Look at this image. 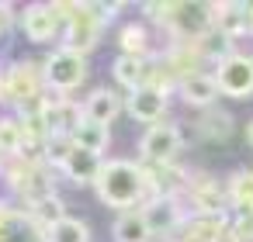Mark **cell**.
I'll list each match as a JSON object with an SVG mask.
<instances>
[{
    "label": "cell",
    "instance_id": "cell-21",
    "mask_svg": "<svg viewBox=\"0 0 253 242\" xmlns=\"http://www.w3.org/2000/svg\"><path fill=\"white\" fill-rule=\"evenodd\" d=\"M32 218H35L42 228H52V225H59V221L66 218V211H63V201H59L56 194L32 201Z\"/></svg>",
    "mask_w": 253,
    "mask_h": 242
},
{
    "label": "cell",
    "instance_id": "cell-13",
    "mask_svg": "<svg viewBox=\"0 0 253 242\" xmlns=\"http://www.w3.org/2000/svg\"><path fill=\"white\" fill-rule=\"evenodd\" d=\"M142 214H146V221H149V232H170V228L177 232V225L184 221L173 197H156V201H149Z\"/></svg>",
    "mask_w": 253,
    "mask_h": 242
},
{
    "label": "cell",
    "instance_id": "cell-17",
    "mask_svg": "<svg viewBox=\"0 0 253 242\" xmlns=\"http://www.w3.org/2000/svg\"><path fill=\"white\" fill-rule=\"evenodd\" d=\"M118 97L111 94V90H94L90 97H87V104H84V118H90V121H97V125H108V121H115V114H118Z\"/></svg>",
    "mask_w": 253,
    "mask_h": 242
},
{
    "label": "cell",
    "instance_id": "cell-7",
    "mask_svg": "<svg viewBox=\"0 0 253 242\" xmlns=\"http://www.w3.org/2000/svg\"><path fill=\"white\" fill-rule=\"evenodd\" d=\"M215 83L225 97H250L253 94V59L246 56H225L215 69Z\"/></svg>",
    "mask_w": 253,
    "mask_h": 242
},
{
    "label": "cell",
    "instance_id": "cell-28",
    "mask_svg": "<svg viewBox=\"0 0 253 242\" xmlns=\"http://www.w3.org/2000/svg\"><path fill=\"white\" fill-rule=\"evenodd\" d=\"M250 142H253V121H250Z\"/></svg>",
    "mask_w": 253,
    "mask_h": 242
},
{
    "label": "cell",
    "instance_id": "cell-3",
    "mask_svg": "<svg viewBox=\"0 0 253 242\" xmlns=\"http://www.w3.org/2000/svg\"><path fill=\"white\" fill-rule=\"evenodd\" d=\"M211 4H170L167 14V28L180 38V42H198L211 32Z\"/></svg>",
    "mask_w": 253,
    "mask_h": 242
},
{
    "label": "cell",
    "instance_id": "cell-5",
    "mask_svg": "<svg viewBox=\"0 0 253 242\" xmlns=\"http://www.w3.org/2000/svg\"><path fill=\"white\" fill-rule=\"evenodd\" d=\"M42 69L32 63H18L11 66V73L4 76V97L21 104V107H35L42 101Z\"/></svg>",
    "mask_w": 253,
    "mask_h": 242
},
{
    "label": "cell",
    "instance_id": "cell-15",
    "mask_svg": "<svg viewBox=\"0 0 253 242\" xmlns=\"http://www.w3.org/2000/svg\"><path fill=\"white\" fill-rule=\"evenodd\" d=\"M180 94H184L187 104H211L218 97V83L208 73H191V76L180 80Z\"/></svg>",
    "mask_w": 253,
    "mask_h": 242
},
{
    "label": "cell",
    "instance_id": "cell-9",
    "mask_svg": "<svg viewBox=\"0 0 253 242\" xmlns=\"http://www.w3.org/2000/svg\"><path fill=\"white\" fill-rule=\"evenodd\" d=\"M59 14H56V4H32L25 11V35L32 42H49L56 32H59Z\"/></svg>",
    "mask_w": 253,
    "mask_h": 242
},
{
    "label": "cell",
    "instance_id": "cell-29",
    "mask_svg": "<svg viewBox=\"0 0 253 242\" xmlns=\"http://www.w3.org/2000/svg\"><path fill=\"white\" fill-rule=\"evenodd\" d=\"M0 97H4V80H0Z\"/></svg>",
    "mask_w": 253,
    "mask_h": 242
},
{
    "label": "cell",
    "instance_id": "cell-2",
    "mask_svg": "<svg viewBox=\"0 0 253 242\" xmlns=\"http://www.w3.org/2000/svg\"><path fill=\"white\" fill-rule=\"evenodd\" d=\"M56 14L66 21V49L87 52V49L97 45L104 21L94 14L90 4H56Z\"/></svg>",
    "mask_w": 253,
    "mask_h": 242
},
{
    "label": "cell",
    "instance_id": "cell-1",
    "mask_svg": "<svg viewBox=\"0 0 253 242\" xmlns=\"http://www.w3.org/2000/svg\"><path fill=\"white\" fill-rule=\"evenodd\" d=\"M94 183H97L101 201L111 204V207H135V204L146 197V190H149L146 170L135 166V163H125V159L104 163Z\"/></svg>",
    "mask_w": 253,
    "mask_h": 242
},
{
    "label": "cell",
    "instance_id": "cell-8",
    "mask_svg": "<svg viewBox=\"0 0 253 242\" xmlns=\"http://www.w3.org/2000/svg\"><path fill=\"white\" fill-rule=\"evenodd\" d=\"M225 232H229V225H225L222 214H201V211L177 225V239L180 242H222Z\"/></svg>",
    "mask_w": 253,
    "mask_h": 242
},
{
    "label": "cell",
    "instance_id": "cell-4",
    "mask_svg": "<svg viewBox=\"0 0 253 242\" xmlns=\"http://www.w3.org/2000/svg\"><path fill=\"white\" fill-rule=\"evenodd\" d=\"M42 76H45V83L56 87V90H73V87H80L84 76H87V59H84V52H73V49L63 45L59 52H52V56L45 59Z\"/></svg>",
    "mask_w": 253,
    "mask_h": 242
},
{
    "label": "cell",
    "instance_id": "cell-24",
    "mask_svg": "<svg viewBox=\"0 0 253 242\" xmlns=\"http://www.w3.org/2000/svg\"><path fill=\"white\" fill-rule=\"evenodd\" d=\"M122 49H125V56H139L142 59V52H146V32H142V25L122 28Z\"/></svg>",
    "mask_w": 253,
    "mask_h": 242
},
{
    "label": "cell",
    "instance_id": "cell-20",
    "mask_svg": "<svg viewBox=\"0 0 253 242\" xmlns=\"http://www.w3.org/2000/svg\"><path fill=\"white\" fill-rule=\"evenodd\" d=\"M229 201L239 207V214H253V170H243L229 180Z\"/></svg>",
    "mask_w": 253,
    "mask_h": 242
},
{
    "label": "cell",
    "instance_id": "cell-27",
    "mask_svg": "<svg viewBox=\"0 0 253 242\" xmlns=\"http://www.w3.org/2000/svg\"><path fill=\"white\" fill-rule=\"evenodd\" d=\"M246 25H250V32H253V4L246 7Z\"/></svg>",
    "mask_w": 253,
    "mask_h": 242
},
{
    "label": "cell",
    "instance_id": "cell-10",
    "mask_svg": "<svg viewBox=\"0 0 253 242\" xmlns=\"http://www.w3.org/2000/svg\"><path fill=\"white\" fill-rule=\"evenodd\" d=\"M177 149H180V132L173 125H153L142 138V152L156 163H170Z\"/></svg>",
    "mask_w": 253,
    "mask_h": 242
},
{
    "label": "cell",
    "instance_id": "cell-11",
    "mask_svg": "<svg viewBox=\"0 0 253 242\" xmlns=\"http://www.w3.org/2000/svg\"><path fill=\"white\" fill-rule=\"evenodd\" d=\"M128 111L139 121H160L163 111H167V94L146 83V87H139V90L128 94Z\"/></svg>",
    "mask_w": 253,
    "mask_h": 242
},
{
    "label": "cell",
    "instance_id": "cell-22",
    "mask_svg": "<svg viewBox=\"0 0 253 242\" xmlns=\"http://www.w3.org/2000/svg\"><path fill=\"white\" fill-rule=\"evenodd\" d=\"M21 149H25V128H21V121L4 118V121H0V156H21Z\"/></svg>",
    "mask_w": 253,
    "mask_h": 242
},
{
    "label": "cell",
    "instance_id": "cell-19",
    "mask_svg": "<svg viewBox=\"0 0 253 242\" xmlns=\"http://www.w3.org/2000/svg\"><path fill=\"white\" fill-rule=\"evenodd\" d=\"M115 80L122 83V87H128V90H139V87H146V63L139 59V56H118L115 59Z\"/></svg>",
    "mask_w": 253,
    "mask_h": 242
},
{
    "label": "cell",
    "instance_id": "cell-23",
    "mask_svg": "<svg viewBox=\"0 0 253 242\" xmlns=\"http://www.w3.org/2000/svg\"><path fill=\"white\" fill-rule=\"evenodd\" d=\"M87 239H90V228L80 218H63L59 225L49 228V242H87Z\"/></svg>",
    "mask_w": 253,
    "mask_h": 242
},
{
    "label": "cell",
    "instance_id": "cell-16",
    "mask_svg": "<svg viewBox=\"0 0 253 242\" xmlns=\"http://www.w3.org/2000/svg\"><path fill=\"white\" fill-rule=\"evenodd\" d=\"M149 221L142 211H125L115 221V242H149Z\"/></svg>",
    "mask_w": 253,
    "mask_h": 242
},
{
    "label": "cell",
    "instance_id": "cell-6",
    "mask_svg": "<svg viewBox=\"0 0 253 242\" xmlns=\"http://www.w3.org/2000/svg\"><path fill=\"white\" fill-rule=\"evenodd\" d=\"M0 242H49V228H42L32 211L0 204Z\"/></svg>",
    "mask_w": 253,
    "mask_h": 242
},
{
    "label": "cell",
    "instance_id": "cell-26",
    "mask_svg": "<svg viewBox=\"0 0 253 242\" xmlns=\"http://www.w3.org/2000/svg\"><path fill=\"white\" fill-rule=\"evenodd\" d=\"M7 28H11V7L0 4V32H7Z\"/></svg>",
    "mask_w": 253,
    "mask_h": 242
},
{
    "label": "cell",
    "instance_id": "cell-14",
    "mask_svg": "<svg viewBox=\"0 0 253 242\" xmlns=\"http://www.w3.org/2000/svg\"><path fill=\"white\" fill-rule=\"evenodd\" d=\"M187 187H191V197H194V204L201 207V214H218V211H222L225 190H222L211 176H194Z\"/></svg>",
    "mask_w": 253,
    "mask_h": 242
},
{
    "label": "cell",
    "instance_id": "cell-12",
    "mask_svg": "<svg viewBox=\"0 0 253 242\" xmlns=\"http://www.w3.org/2000/svg\"><path fill=\"white\" fill-rule=\"evenodd\" d=\"M59 166H63V173H66V176H70L73 183H94L104 163H101V156H94V152H87V149L73 145V149L66 152V159H63Z\"/></svg>",
    "mask_w": 253,
    "mask_h": 242
},
{
    "label": "cell",
    "instance_id": "cell-18",
    "mask_svg": "<svg viewBox=\"0 0 253 242\" xmlns=\"http://www.w3.org/2000/svg\"><path fill=\"white\" fill-rule=\"evenodd\" d=\"M73 145H80V149L101 156L104 145H108V125H97V121L84 118V121L77 125V132H73Z\"/></svg>",
    "mask_w": 253,
    "mask_h": 242
},
{
    "label": "cell",
    "instance_id": "cell-25",
    "mask_svg": "<svg viewBox=\"0 0 253 242\" xmlns=\"http://www.w3.org/2000/svg\"><path fill=\"white\" fill-rule=\"evenodd\" d=\"M236 239L239 242H253V214H239V221H236Z\"/></svg>",
    "mask_w": 253,
    "mask_h": 242
}]
</instances>
